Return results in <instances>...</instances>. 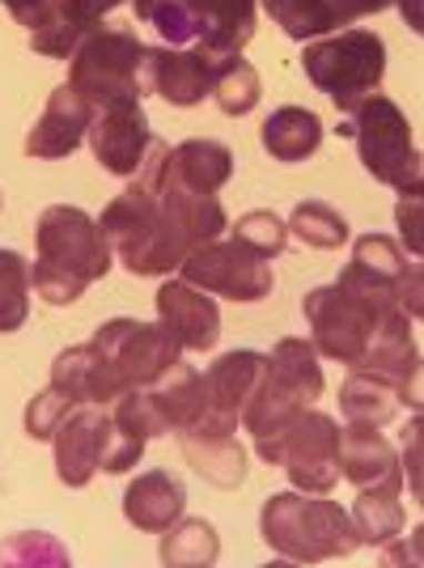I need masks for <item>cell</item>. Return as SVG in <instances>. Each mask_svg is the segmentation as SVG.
Returning <instances> with one entry per match:
<instances>
[{
    "label": "cell",
    "mask_w": 424,
    "mask_h": 568,
    "mask_svg": "<svg viewBox=\"0 0 424 568\" xmlns=\"http://www.w3.org/2000/svg\"><path fill=\"white\" fill-rule=\"evenodd\" d=\"M98 225L111 242L115 260L132 276H170L204 242L230 230V216L216 195H183V191H144L137 183L119 191L98 213Z\"/></svg>",
    "instance_id": "cell-1"
},
{
    "label": "cell",
    "mask_w": 424,
    "mask_h": 568,
    "mask_svg": "<svg viewBox=\"0 0 424 568\" xmlns=\"http://www.w3.org/2000/svg\"><path fill=\"white\" fill-rule=\"evenodd\" d=\"M34 251L30 288L43 297V306H72L85 297V288L102 281L115 263V251L102 234L98 216L81 213L72 204H51L34 221Z\"/></svg>",
    "instance_id": "cell-2"
},
{
    "label": "cell",
    "mask_w": 424,
    "mask_h": 568,
    "mask_svg": "<svg viewBox=\"0 0 424 568\" xmlns=\"http://www.w3.org/2000/svg\"><path fill=\"white\" fill-rule=\"evenodd\" d=\"M260 535L276 556L293 565H327L356 556V526L344 505L331 497H306V493H276L263 500Z\"/></svg>",
    "instance_id": "cell-3"
},
{
    "label": "cell",
    "mask_w": 424,
    "mask_h": 568,
    "mask_svg": "<svg viewBox=\"0 0 424 568\" xmlns=\"http://www.w3.org/2000/svg\"><path fill=\"white\" fill-rule=\"evenodd\" d=\"M323 390H327V378H323V361L314 353V344L302 335L276 339L255 395L242 407V425L251 433V442L255 446L276 442L302 412L323 399Z\"/></svg>",
    "instance_id": "cell-4"
},
{
    "label": "cell",
    "mask_w": 424,
    "mask_h": 568,
    "mask_svg": "<svg viewBox=\"0 0 424 568\" xmlns=\"http://www.w3.org/2000/svg\"><path fill=\"white\" fill-rule=\"evenodd\" d=\"M302 72L314 90H323L349 115L361 98L377 94L386 77V43L374 30L344 26L335 34L310 39L302 48Z\"/></svg>",
    "instance_id": "cell-5"
},
{
    "label": "cell",
    "mask_w": 424,
    "mask_h": 568,
    "mask_svg": "<svg viewBox=\"0 0 424 568\" xmlns=\"http://www.w3.org/2000/svg\"><path fill=\"white\" fill-rule=\"evenodd\" d=\"M141 64L144 43L132 30L98 26L69 60V85L81 98H90L98 111L123 106V102H144L149 94H144Z\"/></svg>",
    "instance_id": "cell-6"
},
{
    "label": "cell",
    "mask_w": 424,
    "mask_h": 568,
    "mask_svg": "<svg viewBox=\"0 0 424 568\" xmlns=\"http://www.w3.org/2000/svg\"><path fill=\"white\" fill-rule=\"evenodd\" d=\"M340 433H344V425L335 416L310 407V412H302L293 425L284 428L276 442L255 446V454H260L263 463H272V467H284L289 484L297 493L331 497L335 484H344L340 479Z\"/></svg>",
    "instance_id": "cell-7"
},
{
    "label": "cell",
    "mask_w": 424,
    "mask_h": 568,
    "mask_svg": "<svg viewBox=\"0 0 424 568\" xmlns=\"http://www.w3.org/2000/svg\"><path fill=\"white\" fill-rule=\"evenodd\" d=\"M306 323H310V344L323 361H335L344 369H353L361 353L370 348L377 323L400 306H377L370 297L353 293L349 284H323V288H310L306 302Z\"/></svg>",
    "instance_id": "cell-8"
},
{
    "label": "cell",
    "mask_w": 424,
    "mask_h": 568,
    "mask_svg": "<svg viewBox=\"0 0 424 568\" xmlns=\"http://www.w3.org/2000/svg\"><path fill=\"white\" fill-rule=\"evenodd\" d=\"M349 132H353L356 158H361V166L370 170V179L382 183V187H400L412 162H416L412 123H407L400 106L386 94L361 98L349 111V123H344V136Z\"/></svg>",
    "instance_id": "cell-9"
},
{
    "label": "cell",
    "mask_w": 424,
    "mask_h": 568,
    "mask_svg": "<svg viewBox=\"0 0 424 568\" xmlns=\"http://www.w3.org/2000/svg\"><path fill=\"white\" fill-rule=\"evenodd\" d=\"M94 344L119 369L128 390H153L158 382L183 361L179 339L162 323H137V318H111L94 332Z\"/></svg>",
    "instance_id": "cell-10"
},
{
    "label": "cell",
    "mask_w": 424,
    "mask_h": 568,
    "mask_svg": "<svg viewBox=\"0 0 424 568\" xmlns=\"http://www.w3.org/2000/svg\"><path fill=\"white\" fill-rule=\"evenodd\" d=\"M179 276L191 281L195 288H204L221 302H263L272 293V263L260 260L255 251H246L242 242H204L188 255V263L179 267Z\"/></svg>",
    "instance_id": "cell-11"
},
{
    "label": "cell",
    "mask_w": 424,
    "mask_h": 568,
    "mask_svg": "<svg viewBox=\"0 0 424 568\" xmlns=\"http://www.w3.org/2000/svg\"><path fill=\"white\" fill-rule=\"evenodd\" d=\"M141 81L144 94H158L170 106L191 111L204 98H212L216 64L209 60V51L200 48H144Z\"/></svg>",
    "instance_id": "cell-12"
},
{
    "label": "cell",
    "mask_w": 424,
    "mask_h": 568,
    "mask_svg": "<svg viewBox=\"0 0 424 568\" xmlns=\"http://www.w3.org/2000/svg\"><path fill=\"white\" fill-rule=\"evenodd\" d=\"M90 149H94L98 166L115 179H132L141 162L153 149V132L144 119L141 102H123V106H102L90 123Z\"/></svg>",
    "instance_id": "cell-13"
},
{
    "label": "cell",
    "mask_w": 424,
    "mask_h": 568,
    "mask_svg": "<svg viewBox=\"0 0 424 568\" xmlns=\"http://www.w3.org/2000/svg\"><path fill=\"white\" fill-rule=\"evenodd\" d=\"M94 115H98V106L90 98L77 94L69 81L55 85L48 94V106H43L39 123H34L30 136H26V158H34V162H60V158L77 153L81 144L90 141Z\"/></svg>",
    "instance_id": "cell-14"
},
{
    "label": "cell",
    "mask_w": 424,
    "mask_h": 568,
    "mask_svg": "<svg viewBox=\"0 0 424 568\" xmlns=\"http://www.w3.org/2000/svg\"><path fill=\"white\" fill-rule=\"evenodd\" d=\"M107 433H111V407H77L64 428L51 437L55 475L64 488H90V479L102 471Z\"/></svg>",
    "instance_id": "cell-15"
},
{
    "label": "cell",
    "mask_w": 424,
    "mask_h": 568,
    "mask_svg": "<svg viewBox=\"0 0 424 568\" xmlns=\"http://www.w3.org/2000/svg\"><path fill=\"white\" fill-rule=\"evenodd\" d=\"M407 251L386 234H361L353 242V255L340 267V284L370 297L377 306H400V284L407 276Z\"/></svg>",
    "instance_id": "cell-16"
},
{
    "label": "cell",
    "mask_w": 424,
    "mask_h": 568,
    "mask_svg": "<svg viewBox=\"0 0 424 568\" xmlns=\"http://www.w3.org/2000/svg\"><path fill=\"white\" fill-rule=\"evenodd\" d=\"M158 323L179 339V348L188 353H212V344L221 339V310L216 297L195 288L191 281L174 276L158 288Z\"/></svg>",
    "instance_id": "cell-17"
},
{
    "label": "cell",
    "mask_w": 424,
    "mask_h": 568,
    "mask_svg": "<svg viewBox=\"0 0 424 568\" xmlns=\"http://www.w3.org/2000/svg\"><path fill=\"white\" fill-rule=\"evenodd\" d=\"M64 399H72L77 407H111L119 395H128V386L119 378V369L107 361V353L90 344H72L51 361V382Z\"/></svg>",
    "instance_id": "cell-18"
},
{
    "label": "cell",
    "mask_w": 424,
    "mask_h": 568,
    "mask_svg": "<svg viewBox=\"0 0 424 568\" xmlns=\"http://www.w3.org/2000/svg\"><path fill=\"white\" fill-rule=\"evenodd\" d=\"M165 437V425L158 407L149 399V390H128L111 403V433H107V454H102V471L128 475L137 471L149 442Z\"/></svg>",
    "instance_id": "cell-19"
},
{
    "label": "cell",
    "mask_w": 424,
    "mask_h": 568,
    "mask_svg": "<svg viewBox=\"0 0 424 568\" xmlns=\"http://www.w3.org/2000/svg\"><path fill=\"white\" fill-rule=\"evenodd\" d=\"M123 518L132 530L162 539L170 526L188 518V484L179 475L162 471V467L141 471L123 488Z\"/></svg>",
    "instance_id": "cell-20"
},
{
    "label": "cell",
    "mask_w": 424,
    "mask_h": 568,
    "mask_svg": "<svg viewBox=\"0 0 424 568\" xmlns=\"http://www.w3.org/2000/svg\"><path fill=\"white\" fill-rule=\"evenodd\" d=\"M234 179V153L225 141L191 136L165 153L162 187L183 195H221V187Z\"/></svg>",
    "instance_id": "cell-21"
},
{
    "label": "cell",
    "mask_w": 424,
    "mask_h": 568,
    "mask_svg": "<svg viewBox=\"0 0 424 568\" xmlns=\"http://www.w3.org/2000/svg\"><path fill=\"white\" fill-rule=\"evenodd\" d=\"M340 479L353 488H403V463L400 446L386 442L382 428L370 425H344L340 433Z\"/></svg>",
    "instance_id": "cell-22"
},
{
    "label": "cell",
    "mask_w": 424,
    "mask_h": 568,
    "mask_svg": "<svg viewBox=\"0 0 424 568\" xmlns=\"http://www.w3.org/2000/svg\"><path fill=\"white\" fill-rule=\"evenodd\" d=\"M188 4L200 18V43L195 48L209 51L212 64H225V60L242 55V48L255 39L260 0H188Z\"/></svg>",
    "instance_id": "cell-23"
},
{
    "label": "cell",
    "mask_w": 424,
    "mask_h": 568,
    "mask_svg": "<svg viewBox=\"0 0 424 568\" xmlns=\"http://www.w3.org/2000/svg\"><path fill=\"white\" fill-rule=\"evenodd\" d=\"M416 361H421V353H416V339H412V318H407L403 310H391V314L377 323L370 348L361 353V361H356L353 369L400 390V382L412 374Z\"/></svg>",
    "instance_id": "cell-24"
},
{
    "label": "cell",
    "mask_w": 424,
    "mask_h": 568,
    "mask_svg": "<svg viewBox=\"0 0 424 568\" xmlns=\"http://www.w3.org/2000/svg\"><path fill=\"white\" fill-rule=\"evenodd\" d=\"M260 141L272 162L297 166V162H306L323 149V119L306 106H281V111L263 119Z\"/></svg>",
    "instance_id": "cell-25"
},
{
    "label": "cell",
    "mask_w": 424,
    "mask_h": 568,
    "mask_svg": "<svg viewBox=\"0 0 424 568\" xmlns=\"http://www.w3.org/2000/svg\"><path fill=\"white\" fill-rule=\"evenodd\" d=\"M263 365H267V353H255V348L221 353L209 369H204L212 403H216L221 412H230V416L242 420V407L255 395V386H260V378H263Z\"/></svg>",
    "instance_id": "cell-26"
},
{
    "label": "cell",
    "mask_w": 424,
    "mask_h": 568,
    "mask_svg": "<svg viewBox=\"0 0 424 568\" xmlns=\"http://www.w3.org/2000/svg\"><path fill=\"white\" fill-rule=\"evenodd\" d=\"M183 454H188V467L204 484L221 488V493H234L246 479V446L238 437H183Z\"/></svg>",
    "instance_id": "cell-27"
},
{
    "label": "cell",
    "mask_w": 424,
    "mask_h": 568,
    "mask_svg": "<svg viewBox=\"0 0 424 568\" xmlns=\"http://www.w3.org/2000/svg\"><path fill=\"white\" fill-rule=\"evenodd\" d=\"M403 488H356V500L349 509V518L356 526V539L361 547H382L391 539H400L403 526H407V514H403Z\"/></svg>",
    "instance_id": "cell-28"
},
{
    "label": "cell",
    "mask_w": 424,
    "mask_h": 568,
    "mask_svg": "<svg viewBox=\"0 0 424 568\" xmlns=\"http://www.w3.org/2000/svg\"><path fill=\"white\" fill-rule=\"evenodd\" d=\"M340 412H344V425L386 428L395 420V412H400V390L370 378V374L349 369V378L340 386Z\"/></svg>",
    "instance_id": "cell-29"
},
{
    "label": "cell",
    "mask_w": 424,
    "mask_h": 568,
    "mask_svg": "<svg viewBox=\"0 0 424 568\" xmlns=\"http://www.w3.org/2000/svg\"><path fill=\"white\" fill-rule=\"evenodd\" d=\"M158 560H162V568H212L221 560V535L212 521L183 518L162 535Z\"/></svg>",
    "instance_id": "cell-30"
},
{
    "label": "cell",
    "mask_w": 424,
    "mask_h": 568,
    "mask_svg": "<svg viewBox=\"0 0 424 568\" xmlns=\"http://www.w3.org/2000/svg\"><path fill=\"white\" fill-rule=\"evenodd\" d=\"M212 98H216V106H221L230 119L251 115L263 98V81H260V72H255V64H251V60H242V55L225 60V64H216Z\"/></svg>",
    "instance_id": "cell-31"
},
{
    "label": "cell",
    "mask_w": 424,
    "mask_h": 568,
    "mask_svg": "<svg viewBox=\"0 0 424 568\" xmlns=\"http://www.w3.org/2000/svg\"><path fill=\"white\" fill-rule=\"evenodd\" d=\"M289 234L314 251H340V246H349V221L335 213L327 200H302L289 213Z\"/></svg>",
    "instance_id": "cell-32"
},
{
    "label": "cell",
    "mask_w": 424,
    "mask_h": 568,
    "mask_svg": "<svg viewBox=\"0 0 424 568\" xmlns=\"http://www.w3.org/2000/svg\"><path fill=\"white\" fill-rule=\"evenodd\" d=\"M0 568H72V556L51 530H18L0 539Z\"/></svg>",
    "instance_id": "cell-33"
},
{
    "label": "cell",
    "mask_w": 424,
    "mask_h": 568,
    "mask_svg": "<svg viewBox=\"0 0 424 568\" xmlns=\"http://www.w3.org/2000/svg\"><path fill=\"white\" fill-rule=\"evenodd\" d=\"M30 263L0 246V335H13L30 318Z\"/></svg>",
    "instance_id": "cell-34"
},
{
    "label": "cell",
    "mask_w": 424,
    "mask_h": 568,
    "mask_svg": "<svg viewBox=\"0 0 424 568\" xmlns=\"http://www.w3.org/2000/svg\"><path fill=\"white\" fill-rule=\"evenodd\" d=\"M234 237L246 251H255L260 260L272 263L289 251V221H281V213H272V209H255V213L234 221Z\"/></svg>",
    "instance_id": "cell-35"
},
{
    "label": "cell",
    "mask_w": 424,
    "mask_h": 568,
    "mask_svg": "<svg viewBox=\"0 0 424 568\" xmlns=\"http://www.w3.org/2000/svg\"><path fill=\"white\" fill-rule=\"evenodd\" d=\"M72 412H77V403L64 399L55 386H43L34 399L26 403V437H34V442H51L60 428H64V420H69Z\"/></svg>",
    "instance_id": "cell-36"
},
{
    "label": "cell",
    "mask_w": 424,
    "mask_h": 568,
    "mask_svg": "<svg viewBox=\"0 0 424 568\" xmlns=\"http://www.w3.org/2000/svg\"><path fill=\"white\" fill-rule=\"evenodd\" d=\"M400 463H403V488L416 497L424 509V412H416L400 433Z\"/></svg>",
    "instance_id": "cell-37"
},
{
    "label": "cell",
    "mask_w": 424,
    "mask_h": 568,
    "mask_svg": "<svg viewBox=\"0 0 424 568\" xmlns=\"http://www.w3.org/2000/svg\"><path fill=\"white\" fill-rule=\"evenodd\" d=\"M94 30H81V26L64 22V18H55L51 26H43V30H34V39H30V51L34 55H51V60H72L77 55V48L90 39Z\"/></svg>",
    "instance_id": "cell-38"
},
{
    "label": "cell",
    "mask_w": 424,
    "mask_h": 568,
    "mask_svg": "<svg viewBox=\"0 0 424 568\" xmlns=\"http://www.w3.org/2000/svg\"><path fill=\"white\" fill-rule=\"evenodd\" d=\"M395 230L407 255L424 260V195H400L395 204Z\"/></svg>",
    "instance_id": "cell-39"
},
{
    "label": "cell",
    "mask_w": 424,
    "mask_h": 568,
    "mask_svg": "<svg viewBox=\"0 0 424 568\" xmlns=\"http://www.w3.org/2000/svg\"><path fill=\"white\" fill-rule=\"evenodd\" d=\"M382 9H395V0H323L331 30H344V26L361 22V18H374Z\"/></svg>",
    "instance_id": "cell-40"
},
{
    "label": "cell",
    "mask_w": 424,
    "mask_h": 568,
    "mask_svg": "<svg viewBox=\"0 0 424 568\" xmlns=\"http://www.w3.org/2000/svg\"><path fill=\"white\" fill-rule=\"evenodd\" d=\"M0 4H4L9 18H13L18 26H26L30 34L60 18V0H0Z\"/></svg>",
    "instance_id": "cell-41"
},
{
    "label": "cell",
    "mask_w": 424,
    "mask_h": 568,
    "mask_svg": "<svg viewBox=\"0 0 424 568\" xmlns=\"http://www.w3.org/2000/svg\"><path fill=\"white\" fill-rule=\"evenodd\" d=\"M119 4H128V0H60V18L81 30H98L102 18L115 13Z\"/></svg>",
    "instance_id": "cell-42"
},
{
    "label": "cell",
    "mask_w": 424,
    "mask_h": 568,
    "mask_svg": "<svg viewBox=\"0 0 424 568\" xmlns=\"http://www.w3.org/2000/svg\"><path fill=\"white\" fill-rule=\"evenodd\" d=\"M400 310L412 323H424V263L407 267V276L400 284Z\"/></svg>",
    "instance_id": "cell-43"
},
{
    "label": "cell",
    "mask_w": 424,
    "mask_h": 568,
    "mask_svg": "<svg viewBox=\"0 0 424 568\" xmlns=\"http://www.w3.org/2000/svg\"><path fill=\"white\" fill-rule=\"evenodd\" d=\"M400 407H407V412H424V356L412 365V374L400 382Z\"/></svg>",
    "instance_id": "cell-44"
},
{
    "label": "cell",
    "mask_w": 424,
    "mask_h": 568,
    "mask_svg": "<svg viewBox=\"0 0 424 568\" xmlns=\"http://www.w3.org/2000/svg\"><path fill=\"white\" fill-rule=\"evenodd\" d=\"M377 568H421V565H416L407 539H391V544L377 547Z\"/></svg>",
    "instance_id": "cell-45"
},
{
    "label": "cell",
    "mask_w": 424,
    "mask_h": 568,
    "mask_svg": "<svg viewBox=\"0 0 424 568\" xmlns=\"http://www.w3.org/2000/svg\"><path fill=\"white\" fill-rule=\"evenodd\" d=\"M395 9H400L403 26L424 39V0H395Z\"/></svg>",
    "instance_id": "cell-46"
},
{
    "label": "cell",
    "mask_w": 424,
    "mask_h": 568,
    "mask_svg": "<svg viewBox=\"0 0 424 568\" xmlns=\"http://www.w3.org/2000/svg\"><path fill=\"white\" fill-rule=\"evenodd\" d=\"M400 195H424V153H416V162H412V170H407V179H403Z\"/></svg>",
    "instance_id": "cell-47"
},
{
    "label": "cell",
    "mask_w": 424,
    "mask_h": 568,
    "mask_svg": "<svg viewBox=\"0 0 424 568\" xmlns=\"http://www.w3.org/2000/svg\"><path fill=\"white\" fill-rule=\"evenodd\" d=\"M407 547H412V556H416V565L424 568V521L412 530V539H407Z\"/></svg>",
    "instance_id": "cell-48"
},
{
    "label": "cell",
    "mask_w": 424,
    "mask_h": 568,
    "mask_svg": "<svg viewBox=\"0 0 424 568\" xmlns=\"http://www.w3.org/2000/svg\"><path fill=\"white\" fill-rule=\"evenodd\" d=\"M260 568H306V565H293V560H284V556H276V560H267V565Z\"/></svg>",
    "instance_id": "cell-49"
},
{
    "label": "cell",
    "mask_w": 424,
    "mask_h": 568,
    "mask_svg": "<svg viewBox=\"0 0 424 568\" xmlns=\"http://www.w3.org/2000/svg\"><path fill=\"white\" fill-rule=\"evenodd\" d=\"M0 209H4V200H0Z\"/></svg>",
    "instance_id": "cell-50"
}]
</instances>
